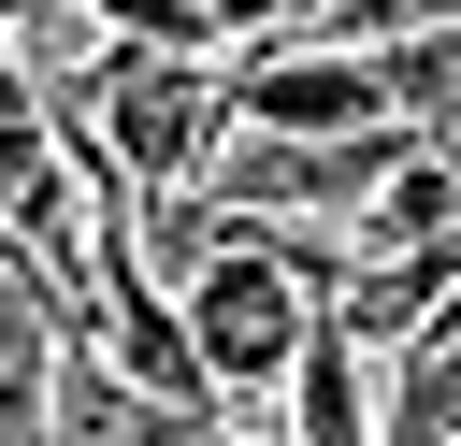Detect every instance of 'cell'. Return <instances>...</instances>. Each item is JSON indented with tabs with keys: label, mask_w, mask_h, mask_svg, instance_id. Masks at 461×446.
Instances as JSON below:
<instances>
[{
	"label": "cell",
	"mask_w": 461,
	"mask_h": 446,
	"mask_svg": "<svg viewBox=\"0 0 461 446\" xmlns=\"http://www.w3.org/2000/svg\"><path fill=\"white\" fill-rule=\"evenodd\" d=\"M58 129H86L144 201H173V187H202V173H216L230 58H202V43H115V29H101V58L58 86Z\"/></svg>",
	"instance_id": "6da1fadb"
},
{
	"label": "cell",
	"mask_w": 461,
	"mask_h": 446,
	"mask_svg": "<svg viewBox=\"0 0 461 446\" xmlns=\"http://www.w3.org/2000/svg\"><path fill=\"white\" fill-rule=\"evenodd\" d=\"M173 302H187V345H202L216 403H230V388H288L303 331L331 317V302H317V273L288 259V230H274V216H216V245L173 273Z\"/></svg>",
	"instance_id": "7a4b0ae2"
},
{
	"label": "cell",
	"mask_w": 461,
	"mask_h": 446,
	"mask_svg": "<svg viewBox=\"0 0 461 446\" xmlns=\"http://www.w3.org/2000/svg\"><path fill=\"white\" fill-rule=\"evenodd\" d=\"M418 129H230L202 201L216 216H274V230H360V201L403 173Z\"/></svg>",
	"instance_id": "3957f363"
},
{
	"label": "cell",
	"mask_w": 461,
	"mask_h": 446,
	"mask_svg": "<svg viewBox=\"0 0 461 446\" xmlns=\"http://www.w3.org/2000/svg\"><path fill=\"white\" fill-rule=\"evenodd\" d=\"M230 129H403L360 43H230Z\"/></svg>",
	"instance_id": "277c9868"
},
{
	"label": "cell",
	"mask_w": 461,
	"mask_h": 446,
	"mask_svg": "<svg viewBox=\"0 0 461 446\" xmlns=\"http://www.w3.org/2000/svg\"><path fill=\"white\" fill-rule=\"evenodd\" d=\"M375 446H461V288L389 345V388H375Z\"/></svg>",
	"instance_id": "5b68a950"
},
{
	"label": "cell",
	"mask_w": 461,
	"mask_h": 446,
	"mask_svg": "<svg viewBox=\"0 0 461 446\" xmlns=\"http://www.w3.org/2000/svg\"><path fill=\"white\" fill-rule=\"evenodd\" d=\"M375 345L346 331V317H317L303 331V360H288V446H375Z\"/></svg>",
	"instance_id": "8992f818"
},
{
	"label": "cell",
	"mask_w": 461,
	"mask_h": 446,
	"mask_svg": "<svg viewBox=\"0 0 461 446\" xmlns=\"http://www.w3.org/2000/svg\"><path fill=\"white\" fill-rule=\"evenodd\" d=\"M375 72H389V115H403L418 144H461V14L389 29V43H375Z\"/></svg>",
	"instance_id": "52a82bcc"
},
{
	"label": "cell",
	"mask_w": 461,
	"mask_h": 446,
	"mask_svg": "<svg viewBox=\"0 0 461 446\" xmlns=\"http://www.w3.org/2000/svg\"><path fill=\"white\" fill-rule=\"evenodd\" d=\"M202 14H216V58H230V43H274V29H303V0H202Z\"/></svg>",
	"instance_id": "ba28073f"
},
{
	"label": "cell",
	"mask_w": 461,
	"mask_h": 446,
	"mask_svg": "<svg viewBox=\"0 0 461 446\" xmlns=\"http://www.w3.org/2000/svg\"><path fill=\"white\" fill-rule=\"evenodd\" d=\"M202 446H288V432H230V417H216V432H202Z\"/></svg>",
	"instance_id": "9c48e42d"
}]
</instances>
